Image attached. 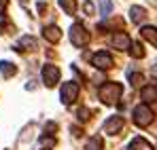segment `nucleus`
Listing matches in <instances>:
<instances>
[{
	"label": "nucleus",
	"mask_w": 157,
	"mask_h": 150,
	"mask_svg": "<svg viewBox=\"0 0 157 150\" xmlns=\"http://www.w3.org/2000/svg\"><path fill=\"white\" fill-rule=\"evenodd\" d=\"M98 2H100V9H102L100 15H102V17H108L110 11H113V2H110V0H98Z\"/></svg>",
	"instance_id": "obj_18"
},
{
	"label": "nucleus",
	"mask_w": 157,
	"mask_h": 150,
	"mask_svg": "<svg viewBox=\"0 0 157 150\" xmlns=\"http://www.w3.org/2000/svg\"><path fill=\"white\" fill-rule=\"evenodd\" d=\"M40 142H43L45 146H53V144H55V137H43Z\"/></svg>",
	"instance_id": "obj_20"
},
{
	"label": "nucleus",
	"mask_w": 157,
	"mask_h": 150,
	"mask_svg": "<svg viewBox=\"0 0 157 150\" xmlns=\"http://www.w3.org/2000/svg\"><path fill=\"white\" fill-rule=\"evenodd\" d=\"M130 150H153V146H151L147 140H142V137H136V140H132Z\"/></svg>",
	"instance_id": "obj_12"
},
{
	"label": "nucleus",
	"mask_w": 157,
	"mask_h": 150,
	"mask_svg": "<svg viewBox=\"0 0 157 150\" xmlns=\"http://www.w3.org/2000/svg\"><path fill=\"white\" fill-rule=\"evenodd\" d=\"M142 38H147V40H151V45L155 47L157 45V36H155V27L153 25H147V27H142Z\"/></svg>",
	"instance_id": "obj_14"
},
{
	"label": "nucleus",
	"mask_w": 157,
	"mask_h": 150,
	"mask_svg": "<svg viewBox=\"0 0 157 150\" xmlns=\"http://www.w3.org/2000/svg\"><path fill=\"white\" fill-rule=\"evenodd\" d=\"M59 6L64 9L66 15H75L77 13V0H59Z\"/></svg>",
	"instance_id": "obj_13"
},
{
	"label": "nucleus",
	"mask_w": 157,
	"mask_h": 150,
	"mask_svg": "<svg viewBox=\"0 0 157 150\" xmlns=\"http://www.w3.org/2000/svg\"><path fill=\"white\" fill-rule=\"evenodd\" d=\"M24 49H36V40L32 36H24L17 45V51H24Z\"/></svg>",
	"instance_id": "obj_15"
},
{
	"label": "nucleus",
	"mask_w": 157,
	"mask_h": 150,
	"mask_svg": "<svg viewBox=\"0 0 157 150\" xmlns=\"http://www.w3.org/2000/svg\"><path fill=\"white\" fill-rule=\"evenodd\" d=\"M78 91H81V87H78V82H64V87H62V91H59V95H62V101L66 104V106H70V104H75V100L78 97Z\"/></svg>",
	"instance_id": "obj_3"
},
{
	"label": "nucleus",
	"mask_w": 157,
	"mask_h": 150,
	"mask_svg": "<svg viewBox=\"0 0 157 150\" xmlns=\"http://www.w3.org/2000/svg\"><path fill=\"white\" fill-rule=\"evenodd\" d=\"M130 45H132V40H130V36H128L125 32H119V34L113 36V47H115V49L128 51V49H130Z\"/></svg>",
	"instance_id": "obj_8"
},
{
	"label": "nucleus",
	"mask_w": 157,
	"mask_h": 150,
	"mask_svg": "<svg viewBox=\"0 0 157 150\" xmlns=\"http://www.w3.org/2000/svg\"><path fill=\"white\" fill-rule=\"evenodd\" d=\"M43 36H45V40H49V42H59L62 32H59V27H57V25H49V27H45V30H43Z\"/></svg>",
	"instance_id": "obj_9"
},
{
	"label": "nucleus",
	"mask_w": 157,
	"mask_h": 150,
	"mask_svg": "<svg viewBox=\"0 0 157 150\" xmlns=\"http://www.w3.org/2000/svg\"><path fill=\"white\" fill-rule=\"evenodd\" d=\"M43 82H45L47 87H55V85L59 82V70H57L53 64H47V66L43 68Z\"/></svg>",
	"instance_id": "obj_5"
},
{
	"label": "nucleus",
	"mask_w": 157,
	"mask_h": 150,
	"mask_svg": "<svg viewBox=\"0 0 157 150\" xmlns=\"http://www.w3.org/2000/svg\"><path fill=\"white\" fill-rule=\"evenodd\" d=\"M130 51H132V55H134V57H138V59H140V57H144V49H142V45H140V42H132Z\"/></svg>",
	"instance_id": "obj_19"
},
{
	"label": "nucleus",
	"mask_w": 157,
	"mask_h": 150,
	"mask_svg": "<svg viewBox=\"0 0 157 150\" xmlns=\"http://www.w3.org/2000/svg\"><path fill=\"white\" fill-rule=\"evenodd\" d=\"M100 148H102V137H98V135H94L85 146V150H100Z\"/></svg>",
	"instance_id": "obj_17"
},
{
	"label": "nucleus",
	"mask_w": 157,
	"mask_h": 150,
	"mask_svg": "<svg viewBox=\"0 0 157 150\" xmlns=\"http://www.w3.org/2000/svg\"><path fill=\"white\" fill-rule=\"evenodd\" d=\"M121 129H123V119H121V116H110V119L104 123V131L110 133V135L119 133Z\"/></svg>",
	"instance_id": "obj_7"
},
{
	"label": "nucleus",
	"mask_w": 157,
	"mask_h": 150,
	"mask_svg": "<svg viewBox=\"0 0 157 150\" xmlns=\"http://www.w3.org/2000/svg\"><path fill=\"white\" fill-rule=\"evenodd\" d=\"M140 95H142L144 104H155V100H157V87H155V85H151V87H144Z\"/></svg>",
	"instance_id": "obj_10"
},
{
	"label": "nucleus",
	"mask_w": 157,
	"mask_h": 150,
	"mask_svg": "<svg viewBox=\"0 0 157 150\" xmlns=\"http://www.w3.org/2000/svg\"><path fill=\"white\" fill-rule=\"evenodd\" d=\"M130 17H132L134 24H142L144 17H147V11H144L142 6H132L130 9Z\"/></svg>",
	"instance_id": "obj_11"
},
{
	"label": "nucleus",
	"mask_w": 157,
	"mask_h": 150,
	"mask_svg": "<svg viewBox=\"0 0 157 150\" xmlns=\"http://www.w3.org/2000/svg\"><path fill=\"white\" fill-rule=\"evenodd\" d=\"M134 123L138 127H149L153 123V110L147 104H140L134 108Z\"/></svg>",
	"instance_id": "obj_2"
},
{
	"label": "nucleus",
	"mask_w": 157,
	"mask_h": 150,
	"mask_svg": "<svg viewBox=\"0 0 157 150\" xmlns=\"http://www.w3.org/2000/svg\"><path fill=\"white\" fill-rule=\"evenodd\" d=\"M0 72H2V76H13L17 70H15V66L9 64V61H0Z\"/></svg>",
	"instance_id": "obj_16"
},
{
	"label": "nucleus",
	"mask_w": 157,
	"mask_h": 150,
	"mask_svg": "<svg viewBox=\"0 0 157 150\" xmlns=\"http://www.w3.org/2000/svg\"><path fill=\"white\" fill-rule=\"evenodd\" d=\"M91 64H94L96 68H100V70H108V68L113 66V55H110L108 51H98V53L91 57Z\"/></svg>",
	"instance_id": "obj_6"
},
{
	"label": "nucleus",
	"mask_w": 157,
	"mask_h": 150,
	"mask_svg": "<svg viewBox=\"0 0 157 150\" xmlns=\"http://www.w3.org/2000/svg\"><path fill=\"white\" fill-rule=\"evenodd\" d=\"M121 93H123V87H121L119 82H104V85L98 89V95H100V100L104 101L106 106L117 104L119 97H121Z\"/></svg>",
	"instance_id": "obj_1"
},
{
	"label": "nucleus",
	"mask_w": 157,
	"mask_h": 150,
	"mask_svg": "<svg viewBox=\"0 0 157 150\" xmlns=\"http://www.w3.org/2000/svg\"><path fill=\"white\" fill-rule=\"evenodd\" d=\"M70 40H72L75 47H85V45L89 42V32L81 24H75L70 27Z\"/></svg>",
	"instance_id": "obj_4"
},
{
	"label": "nucleus",
	"mask_w": 157,
	"mask_h": 150,
	"mask_svg": "<svg viewBox=\"0 0 157 150\" xmlns=\"http://www.w3.org/2000/svg\"><path fill=\"white\" fill-rule=\"evenodd\" d=\"M6 6H9V0H0V15H4Z\"/></svg>",
	"instance_id": "obj_21"
}]
</instances>
